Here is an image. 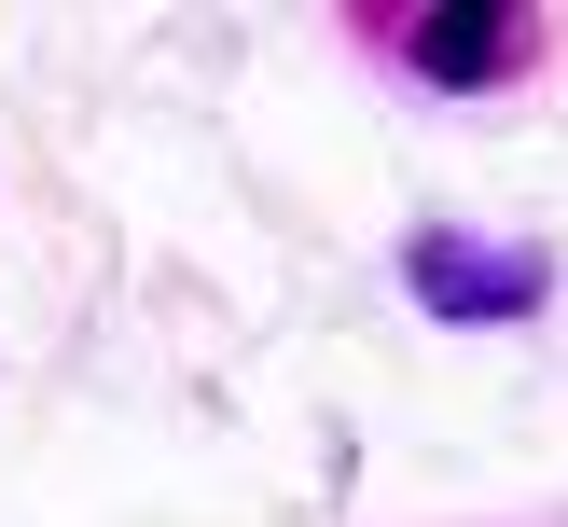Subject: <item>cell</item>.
<instances>
[{
    "label": "cell",
    "mask_w": 568,
    "mask_h": 527,
    "mask_svg": "<svg viewBox=\"0 0 568 527\" xmlns=\"http://www.w3.org/2000/svg\"><path fill=\"white\" fill-rule=\"evenodd\" d=\"M416 292H430V305H527L541 264H471L458 236H430V250H416Z\"/></svg>",
    "instance_id": "1"
},
{
    "label": "cell",
    "mask_w": 568,
    "mask_h": 527,
    "mask_svg": "<svg viewBox=\"0 0 568 527\" xmlns=\"http://www.w3.org/2000/svg\"><path fill=\"white\" fill-rule=\"evenodd\" d=\"M444 42H416V55H444V70H499V14H430Z\"/></svg>",
    "instance_id": "2"
}]
</instances>
